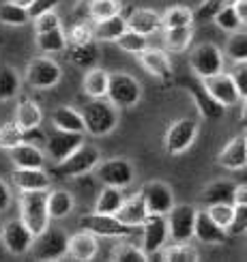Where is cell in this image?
Masks as SVG:
<instances>
[{
    "mask_svg": "<svg viewBox=\"0 0 247 262\" xmlns=\"http://www.w3.org/2000/svg\"><path fill=\"white\" fill-rule=\"evenodd\" d=\"M118 107L101 97V99H91L84 105L82 121H84V134H91L95 138H101L112 134L118 125Z\"/></svg>",
    "mask_w": 247,
    "mask_h": 262,
    "instance_id": "6da1fadb",
    "label": "cell"
},
{
    "mask_svg": "<svg viewBox=\"0 0 247 262\" xmlns=\"http://www.w3.org/2000/svg\"><path fill=\"white\" fill-rule=\"evenodd\" d=\"M19 211L21 217L19 220L26 224V228L32 234L43 232L50 226V215H48V191L39 189V191H21L19 198Z\"/></svg>",
    "mask_w": 247,
    "mask_h": 262,
    "instance_id": "7a4b0ae2",
    "label": "cell"
},
{
    "mask_svg": "<svg viewBox=\"0 0 247 262\" xmlns=\"http://www.w3.org/2000/svg\"><path fill=\"white\" fill-rule=\"evenodd\" d=\"M99 161H101L99 148L91 146V144H82L75 148L67 159L58 161L56 166H54L52 174H58L60 179H80V177H86L88 172H93Z\"/></svg>",
    "mask_w": 247,
    "mask_h": 262,
    "instance_id": "3957f363",
    "label": "cell"
},
{
    "mask_svg": "<svg viewBox=\"0 0 247 262\" xmlns=\"http://www.w3.org/2000/svg\"><path fill=\"white\" fill-rule=\"evenodd\" d=\"M140 97H142V84H140L133 75H129L125 71L110 73L105 99L114 103L118 110H121V107H133L140 101Z\"/></svg>",
    "mask_w": 247,
    "mask_h": 262,
    "instance_id": "277c9868",
    "label": "cell"
},
{
    "mask_svg": "<svg viewBox=\"0 0 247 262\" xmlns=\"http://www.w3.org/2000/svg\"><path fill=\"white\" fill-rule=\"evenodd\" d=\"M196 206L174 204L166 215L168 238L172 243H189L193 238V222H196Z\"/></svg>",
    "mask_w": 247,
    "mask_h": 262,
    "instance_id": "5b68a950",
    "label": "cell"
},
{
    "mask_svg": "<svg viewBox=\"0 0 247 262\" xmlns=\"http://www.w3.org/2000/svg\"><path fill=\"white\" fill-rule=\"evenodd\" d=\"M60 80H62V69L56 60L39 56V58H32L26 64V82H28V86H32V89L48 91V89L58 86Z\"/></svg>",
    "mask_w": 247,
    "mask_h": 262,
    "instance_id": "8992f818",
    "label": "cell"
},
{
    "mask_svg": "<svg viewBox=\"0 0 247 262\" xmlns=\"http://www.w3.org/2000/svg\"><path fill=\"white\" fill-rule=\"evenodd\" d=\"M67 232L60 228H46L32 241V256L37 260H60L67 256Z\"/></svg>",
    "mask_w": 247,
    "mask_h": 262,
    "instance_id": "52a82bcc",
    "label": "cell"
},
{
    "mask_svg": "<svg viewBox=\"0 0 247 262\" xmlns=\"http://www.w3.org/2000/svg\"><path fill=\"white\" fill-rule=\"evenodd\" d=\"M78 226L82 230L93 232L97 238L107 236V238H125L136 232V228H129L123 222H118L114 215H101V213H91L82 215L78 220Z\"/></svg>",
    "mask_w": 247,
    "mask_h": 262,
    "instance_id": "ba28073f",
    "label": "cell"
},
{
    "mask_svg": "<svg viewBox=\"0 0 247 262\" xmlns=\"http://www.w3.org/2000/svg\"><path fill=\"white\" fill-rule=\"evenodd\" d=\"M198 121L196 118H178L176 123H172L166 134H164V148L170 152V155H181V152H185L191 144L193 140L198 138Z\"/></svg>",
    "mask_w": 247,
    "mask_h": 262,
    "instance_id": "9c48e42d",
    "label": "cell"
},
{
    "mask_svg": "<svg viewBox=\"0 0 247 262\" xmlns=\"http://www.w3.org/2000/svg\"><path fill=\"white\" fill-rule=\"evenodd\" d=\"M223 64H226V56L215 43H202L189 56V67H191L193 75L200 80L209 78L213 73L223 71Z\"/></svg>",
    "mask_w": 247,
    "mask_h": 262,
    "instance_id": "30bf717a",
    "label": "cell"
},
{
    "mask_svg": "<svg viewBox=\"0 0 247 262\" xmlns=\"http://www.w3.org/2000/svg\"><path fill=\"white\" fill-rule=\"evenodd\" d=\"M93 172H95L97 181H101L103 185H110V187H121V189H125L127 185H131L133 177H136L133 166L123 157L99 161Z\"/></svg>",
    "mask_w": 247,
    "mask_h": 262,
    "instance_id": "8fae6325",
    "label": "cell"
},
{
    "mask_svg": "<svg viewBox=\"0 0 247 262\" xmlns=\"http://www.w3.org/2000/svg\"><path fill=\"white\" fill-rule=\"evenodd\" d=\"M142 249L144 254L150 258L159 254L161 249L168 243V224H166V215H153L148 213L146 220L142 222Z\"/></svg>",
    "mask_w": 247,
    "mask_h": 262,
    "instance_id": "7c38bea8",
    "label": "cell"
},
{
    "mask_svg": "<svg viewBox=\"0 0 247 262\" xmlns=\"http://www.w3.org/2000/svg\"><path fill=\"white\" fill-rule=\"evenodd\" d=\"M183 86H185V91L191 95L193 103L198 107V114L202 118H207V121H219V118L226 114V107L209 95V91L202 86L200 78H187L183 82Z\"/></svg>",
    "mask_w": 247,
    "mask_h": 262,
    "instance_id": "4fadbf2b",
    "label": "cell"
},
{
    "mask_svg": "<svg viewBox=\"0 0 247 262\" xmlns=\"http://www.w3.org/2000/svg\"><path fill=\"white\" fill-rule=\"evenodd\" d=\"M140 195L146 204V211L153 215H168V211L174 206V193H172L170 185L164 181H150L142 185Z\"/></svg>",
    "mask_w": 247,
    "mask_h": 262,
    "instance_id": "5bb4252c",
    "label": "cell"
},
{
    "mask_svg": "<svg viewBox=\"0 0 247 262\" xmlns=\"http://www.w3.org/2000/svg\"><path fill=\"white\" fill-rule=\"evenodd\" d=\"M0 238H3L9 254L26 256L32 247V241H35V234L28 230L21 220H11V222L3 224V234H0Z\"/></svg>",
    "mask_w": 247,
    "mask_h": 262,
    "instance_id": "9a60e30c",
    "label": "cell"
},
{
    "mask_svg": "<svg viewBox=\"0 0 247 262\" xmlns=\"http://www.w3.org/2000/svg\"><path fill=\"white\" fill-rule=\"evenodd\" d=\"M202 86L209 91V95L213 97L215 101H219L223 107H230V105H236L241 101L239 97V91L230 78V73L226 71H219V73H213L209 78H202Z\"/></svg>",
    "mask_w": 247,
    "mask_h": 262,
    "instance_id": "2e32d148",
    "label": "cell"
},
{
    "mask_svg": "<svg viewBox=\"0 0 247 262\" xmlns=\"http://www.w3.org/2000/svg\"><path fill=\"white\" fill-rule=\"evenodd\" d=\"M84 144V134H75V131H60L56 129L54 134L46 136V152L54 163L67 159L71 152Z\"/></svg>",
    "mask_w": 247,
    "mask_h": 262,
    "instance_id": "e0dca14e",
    "label": "cell"
},
{
    "mask_svg": "<svg viewBox=\"0 0 247 262\" xmlns=\"http://www.w3.org/2000/svg\"><path fill=\"white\" fill-rule=\"evenodd\" d=\"M13 185L19 191H39V189H50L52 177L46 168H15L13 177H11Z\"/></svg>",
    "mask_w": 247,
    "mask_h": 262,
    "instance_id": "ac0fdd59",
    "label": "cell"
},
{
    "mask_svg": "<svg viewBox=\"0 0 247 262\" xmlns=\"http://www.w3.org/2000/svg\"><path fill=\"white\" fill-rule=\"evenodd\" d=\"M123 11V3L121 0H78V7H75V13L82 19H105L118 15Z\"/></svg>",
    "mask_w": 247,
    "mask_h": 262,
    "instance_id": "d6986e66",
    "label": "cell"
},
{
    "mask_svg": "<svg viewBox=\"0 0 247 262\" xmlns=\"http://www.w3.org/2000/svg\"><path fill=\"white\" fill-rule=\"evenodd\" d=\"M140 64L144 67L146 73H150L153 78L159 80H170L172 75V60L164 50H155V48H146L138 54Z\"/></svg>",
    "mask_w": 247,
    "mask_h": 262,
    "instance_id": "ffe728a7",
    "label": "cell"
},
{
    "mask_svg": "<svg viewBox=\"0 0 247 262\" xmlns=\"http://www.w3.org/2000/svg\"><path fill=\"white\" fill-rule=\"evenodd\" d=\"M99 252V241H97V236L88 230H82L75 232L67 238V256H71L73 260H93Z\"/></svg>",
    "mask_w": 247,
    "mask_h": 262,
    "instance_id": "44dd1931",
    "label": "cell"
},
{
    "mask_svg": "<svg viewBox=\"0 0 247 262\" xmlns=\"http://www.w3.org/2000/svg\"><path fill=\"white\" fill-rule=\"evenodd\" d=\"M193 236L204 245H221L226 241V230L215 224L207 211H196V222H193Z\"/></svg>",
    "mask_w": 247,
    "mask_h": 262,
    "instance_id": "7402d4cb",
    "label": "cell"
},
{
    "mask_svg": "<svg viewBox=\"0 0 247 262\" xmlns=\"http://www.w3.org/2000/svg\"><path fill=\"white\" fill-rule=\"evenodd\" d=\"M217 163L221 168H226V170H243L245 163H247V142H245V136L232 138L228 144L219 150Z\"/></svg>",
    "mask_w": 247,
    "mask_h": 262,
    "instance_id": "603a6c76",
    "label": "cell"
},
{
    "mask_svg": "<svg viewBox=\"0 0 247 262\" xmlns=\"http://www.w3.org/2000/svg\"><path fill=\"white\" fill-rule=\"evenodd\" d=\"M127 28L136 30L140 35H155V32L161 28V15L153 9H133L127 17Z\"/></svg>",
    "mask_w": 247,
    "mask_h": 262,
    "instance_id": "cb8c5ba5",
    "label": "cell"
},
{
    "mask_svg": "<svg viewBox=\"0 0 247 262\" xmlns=\"http://www.w3.org/2000/svg\"><path fill=\"white\" fill-rule=\"evenodd\" d=\"M46 152L28 142H19L11 148V161L15 168H46Z\"/></svg>",
    "mask_w": 247,
    "mask_h": 262,
    "instance_id": "d4e9b609",
    "label": "cell"
},
{
    "mask_svg": "<svg viewBox=\"0 0 247 262\" xmlns=\"http://www.w3.org/2000/svg\"><path fill=\"white\" fill-rule=\"evenodd\" d=\"M146 215H148L146 204L142 200V195L138 193V195H131V198L123 200L121 209L116 211L114 217L118 222H123L125 226H129V228H140V226H142V222L146 220Z\"/></svg>",
    "mask_w": 247,
    "mask_h": 262,
    "instance_id": "484cf974",
    "label": "cell"
},
{
    "mask_svg": "<svg viewBox=\"0 0 247 262\" xmlns=\"http://www.w3.org/2000/svg\"><path fill=\"white\" fill-rule=\"evenodd\" d=\"M125 30H127V19H125L123 13L93 21V37H95V41H116Z\"/></svg>",
    "mask_w": 247,
    "mask_h": 262,
    "instance_id": "4316f807",
    "label": "cell"
},
{
    "mask_svg": "<svg viewBox=\"0 0 247 262\" xmlns=\"http://www.w3.org/2000/svg\"><path fill=\"white\" fill-rule=\"evenodd\" d=\"M67 56L69 60L75 64L78 69H91L97 64L99 60V48H97L95 41H88V43H80V46H75V43H67Z\"/></svg>",
    "mask_w": 247,
    "mask_h": 262,
    "instance_id": "83f0119b",
    "label": "cell"
},
{
    "mask_svg": "<svg viewBox=\"0 0 247 262\" xmlns=\"http://www.w3.org/2000/svg\"><path fill=\"white\" fill-rule=\"evenodd\" d=\"M52 123L54 129L60 131H75V134H84V121L82 112H78L71 105H60L52 112Z\"/></svg>",
    "mask_w": 247,
    "mask_h": 262,
    "instance_id": "f1b7e54d",
    "label": "cell"
},
{
    "mask_svg": "<svg viewBox=\"0 0 247 262\" xmlns=\"http://www.w3.org/2000/svg\"><path fill=\"white\" fill-rule=\"evenodd\" d=\"M43 121V112L37 105V101L28 99V97H21L15 110V123L19 129H32V127H41Z\"/></svg>",
    "mask_w": 247,
    "mask_h": 262,
    "instance_id": "f546056e",
    "label": "cell"
},
{
    "mask_svg": "<svg viewBox=\"0 0 247 262\" xmlns=\"http://www.w3.org/2000/svg\"><path fill=\"white\" fill-rule=\"evenodd\" d=\"M73 206H75V200H73L71 191L56 189V191L48 193V215H50V220H64L67 215H71Z\"/></svg>",
    "mask_w": 247,
    "mask_h": 262,
    "instance_id": "4dcf8cb0",
    "label": "cell"
},
{
    "mask_svg": "<svg viewBox=\"0 0 247 262\" xmlns=\"http://www.w3.org/2000/svg\"><path fill=\"white\" fill-rule=\"evenodd\" d=\"M125 200V193L121 187H105L99 191L95 200V213H101V215H116V211L121 209V204Z\"/></svg>",
    "mask_w": 247,
    "mask_h": 262,
    "instance_id": "1f68e13d",
    "label": "cell"
},
{
    "mask_svg": "<svg viewBox=\"0 0 247 262\" xmlns=\"http://www.w3.org/2000/svg\"><path fill=\"white\" fill-rule=\"evenodd\" d=\"M234 187H236V183H232V181H215L202 191L200 200L204 206L217 204V202H232L234 200Z\"/></svg>",
    "mask_w": 247,
    "mask_h": 262,
    "instance_id": "d6a6232c",
    "label": "cell"
},
{
    "mask_svg": "<svg viewBox=\"0 0 247 262\" xmlns=\"http://www.w3.org/2000/svg\"><path fill=\"white\" fill-rule=\"evenodd\" d=\"M107 78L110 73L101 67H91L86 69V75H84V93L91 97V99H101L105 97V91H107Z\"/></svg>",
    "mask_w": 247,
    "mask_h": 262,
    "instance_id": "836d02e7",
    "label": "cell"
},
{
    "mask_svg": "<svg viewBox=\"0 0 247 262\" xmlns=\"http://www.w3.org/2000/svg\"><path fill=\"white\" fill-rule=\"evenodd\" d=\"M37 50L43 54H58L64 52L67 48V35H64L62 26L60 28H52L46 32H37Z\"/></svg>",
    "mask_w": 247,
    "mask_h": 262,
    "instance_id": "e575fe53",
    "label": "cell"
},
{
    "mask_svg": "<svg viewBox=\"0 0 247 262\" xmlns=\"http://www.w3.org/2000/svg\"><path fill=\"white\" fill-rule=\"evenodd\" d=\"M19 86L21 80L13 67L9 64H3L0 67V101H11L19 95Z\"/></svg>",
    "mask_w": 247,
    "mask_h": 262,
    "instance_id": "d590c367",
    "label": "cell"
},
{
    "mask_svg": "<svg viewBox=\"0 0 247 262\" xmlns=\"http://www.w3.org/2000/svg\"><path fill=\"white\" fill-rule=\"evenodd\" d=\"M191 39H193V24L166 28V46L170 52H185L191 46Z\"/></svg>",
    "mask_w": 247,
    "mask_h": 262,
    "instance_id": "8d00e7d4",
    "label": "cell"
},
{
    "mask_svg": "<svg viewBox=\"0 0 247 262\" xmlns=\"http://www.w3.org/2000/svg\"><path fill=\"white\" fill-rule=\"evenodd\" d=\"M161 258L168 262H196L200 260V254L189 243H172L170 247L161 249Z\"/></svg>",
    "mask_w": 247,
    "mask_h": 262,
    "instance_id": "74e56055",
    "label": "cell"
},
{
    "mask_svg": "<svg viewBox=\"0 0 247 262\" xmlns=\"http://www.w3.org/2000/svg\"><path fill=\"white\" fill-rule=\"evenodd\" d=\"M193 24V11L189 7H170L161 15V26L164 28H178V26H191Z\"/></svg>",
    "mask_w": 247,
    "mask_h": 262,
    "instance_id": "f35d334b",
    "label": "cell"
},
{
    "mask_svg": "<svg viewBox=\"0 0 247 262\" xmlns=\"http://www.w3.org/2000/svg\"><path fill=\"white\" fill-rule=\"evenodd\" d=\"M223 56L230 58L232 62H247V35H245V30L232 32V37L228 39V46L223 50Z\"/></svg>",
    "mask_w": 247,
    "mask_h": 262,
    "instance_id": "ab89813d",
    "label": "cell"
},
{
    "mask_svg": "<svg viewBox=\"0 0 247 262\" xmlns=\"http://www.w3.org/2000/svg\"><path fill=\"white\" fill-rule=\"evenodd\" d=\"M116 46L121 48L123 52L138 56L140 52L148 48V39H146L144 35H140V32H136V30H129V28H127L123 35L116 39Z\"/></svg>",
    "mask_w": 247,
    "mask_h": 262,
    "instance_id": "60d3db41",
    "label": "cell"
},
{
    "mask_svg": "<svg viewBox=\"0 0 247 262\" xmlns=\"http://www.w3.org/2000/svg\"><path fill=\"white\" fill-rule=\"evenodd\" d=\"M0 21L7 24V26H24V24H28V21H30L28 9L17 7L13 3L0 5Z\"/></svg>",
    "mask_w": 247,
    "mask_h": 262,
    "instance_id": "b9f144b4",
    "label": "cell"
},
{
    "mask_svg": "<svg viewBox=\"0 0 247 262\" xmlns=\"http://www.w3.org/2000/svg\"><path fill=\"white\" fill-rule=\"evenodd\" d=\"M207 213L211 220L217 224L219 228H228L230 222H232V217H234V204L232 202H217V204H209L207 206Z\"/></svg>",
    "mask_w": 247,
    "mask_h": 262,
    "instance_id": "7bdbcfd3",
    "label": "cell"
},
{
    "mask_svg": "<svg viewBox=\"0 0 247 262\" xmlns=\"http://www.w3.org/2000/svg\"><path fill=\"white\" fill-rule=\"evenodd\" d=\"M112 260H118V262H146L148 256L144 254L142 247H136L131 243H121V245L114 247Z\"/></svg>",
    "mask_w": 247,
    "mask_h": 262,
    "instance_id": "ee69618b",
    "label": "cell"
},
{
    "mask_svg": "<svg viewBox=\"0 0 247 262\" xmlns=\"http://www.w3.org/2000/svg\"><path fill=\"white\" fill-rule=\"evenodd\" d=\"M215 24H217L221 30H226V32H236L239 28H243L245 24L239 19V15H236V11H234V7H221L219 9V13L215 15Z\"/></svg>",
    "mask_w": 247,
    "mask_h": 262,
    "instance_id": "f6af8a7d",
    "label": "cell"
},
{
    "mask_svg": "<svg viewBox=\"0 0 247 262\" xmlns=\"http://www.w3.org/2000/svg\"><path fill=\"white\" fill-rule=\"evenodd\" d=\"M247 232V204H234V217L230 226L226 228V234L243 236Z\"/></svg>",
    "mask_w": 247,
    "mask_h": 262,
    "instance_id": "bcb514c9",
    "label": "cell"
},
{
    "mask_svg": "<svg viewBox=\"0 0 247 262\" xmlns=\"http://www.w3.org/2000/svg\"><path fill=\"white\" fill-rule=\"evenodd\" d=\"M19 142H21V129L17 127V123H7L0 127V148L11 150Z\"/></svg>",
    "mask_w": 247,
    "mask_h": 262,
    "instance_id": "7dc6e473",
    "label": "cell"
},
{
    "mask_svg": "<svg viewBox=\"0 0 247 262\" xmlns=\"http://www.w3.org/2000/svg\"><path fill=\"white\" fill-rule=\"evenodd\" d=\"M221 7V0H202L200 7L193 11V21H213Z\"/></svg>",
    "mask_w": 247,
    "mask_h": 262,
    "instance_id": "c3c4849f",
    "label": "cell"
},
{
    "mask_svg": "<svg viewBox=\"0 0 247 262\" xmlns=\"http://www.w3.org/2000/svg\"><path fill=\"white\" fill-rule=\"evenodd\" d=\"M67 41H69V43H75V46H80V43L95 41V37H93V24H88V21H86V19L78 21V24H75V26H71Z\"/></svg>",
    "mask_w": 247,
    "mask_h": 262,
    "instance_id": "681fc988",
    "label": "cell"
},
{
    "mask_svg": "<svg viewBox=\"0 0 247 262\" xmlns=\"http://www.w3.org/2000/svg\"><path fill=\"white\" fill-rule=\"evenodd\" d=\"M230 78L239 91V97L241 101L247 99V64L245 62H234V69L230 71Z\"/></svg>",
    "mask_w": 247,
    "mask_h": 262,
    "instance_id": "f907efd6",
    "label": "cell"
},
{
    "mask_svg": "<svg viewBox=\"0 0 247 262\" xmlns=\"http://www.w3.org/2000/svg\"><path fill=\"white\" fill-rule=\"evenodd\" d=\"M35 19V30L37 32H46V30H52V28H60V17L56 11H46V13H41Z\"/></svg>",
    "mask_w": 247,
    "mask_h": 262,
    "instance_id": "816d5d0a",
    "label": "cell"
},
{
    "mask_svg": "<svg viewBox=\"0 0 247 262\" xmlns=\"http://www.w3.org/2000/svg\"><path fill=\"white\" fill-rule=\"evenodd\" d=\"M60 3L62 0H32L30 7H28V15L32 19V17L41 15V13H46V11H54Z\"/></svg>",
    "mask_w": 247,
    "mask_h": 262,
    "instance_id": "f5cc1de1",
    "label": "cell"
},
{
    "mask_svg": "<svg viewBox=\"0 0 247 262\" xmlns=\"http://www.w3.org/2000/svg\"><path fill=\"white\" fill-rule=\"evenodd\" d=\"M21 142H28V144H46V134L41 131V127H32V129H21Z\"/></svg>",
    "mask_w": 247,
    "mask_h": 262,
    "instance_id": "db71d44e",
    "label": "cell"
},
{
    "mask_svg": "<svg viewBox=\"0 0 247 262\" xmlns=\"http://www.w3.org/2000/svg\"><path fill=\"white\" fill-rule=\"evenodd\" d=\"M11 202H13V195H11V189H9V185L0 179V213H5L9 211V206Z\"/></svg>",
    "mask_w": 247,
    "mask_h": 262,
    "instance_id": "11a10c76",
    "label": "cell"
},
{
    "mask_svg": "<svg viewBox=\"0 0 247 262\" xmlns=\"http://www.w3.org/2000/svg\"><path fill=\"white\" fill-rule=\"evenodd\" d=\"M234 204H247V185L241 183V185H236L234 187Z\"/></svg>",
    "mask_w": 247,
    "mask_h": 262,
    "instance_id": "9f6ffc18",
    "label": "cell"
},
{
    "mask_svg": "<svg viewBox=\"0 0 247 262\" xmlns=\"http://www.w3.org/2000/svg\"><path fill=\"white\" fill-rule=\"evenodd\" d=\"M232 7H234V11H236V15H239V19L245 24V21H247V0H236Z\"/></svg>",
    "mask_w": 247,
    "mask_h": 262,
    "instance_id": "6f0895ef",
    "label": "cell"
},
{
    "mask_svg": "<svg viewBox=\"0 0 247 262\" xmlns=\"http://www.w3.org/2000/svg\"><path fill=\"white\" fill-rule=\"evenodd\" d=\"M9 3H13V5H17V7H24V9H28L32 0H9Z\"/></svg>",
    "mask_w": 247,
    "mask_h": 262,
    "instance_id": "680465c9",
    "label": "cell"
},
{
    "mask_svg": "<svg viewBox=\"0 0 247 262\" xmlns=\"http://www.w3.org/2000/svg\"><path fill=\"white\" fill-rule=\"evenodd\" d=\"M234 3H236V0H221V5H223V7H232Z\"/></svg>",
    "mask_w": 247,
    "mask_h": 262,
    "instance_id": "91938a15",
    "label": "cell"
},
{
    "mask_svg": "<svg viewBox=\"0 0 247 262\" xmlns=\"http://www.w3.org/2000/svg\"><path fill=\"white\" fill-rule=\"evenodd\" d=\"M0 234H3V224H0Z\"/></svg>",
    "mask_w": 247,
    "mask_h": 262,
    "instance_id": "94428289",
    "label": "cell"
}]
</instances>
